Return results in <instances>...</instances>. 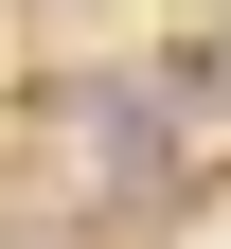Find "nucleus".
Here are the masks:
<instances>
[{"label":"nucleus","instance_id":"nucleus-1","mask_svg":"<svg viewBox=\"0 0 231 249\" xmlns=\"http://www.w3.org/2000/svg\"><path fill=\"white\" fill-rule=\"evenodd\" d=\"M89 142H107V178H160V107L142 89H89Z\"/></svg>","mask_w":231,"mask_h":249}]
</instances>
